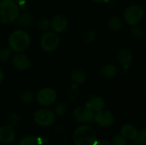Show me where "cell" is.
I'll list each match as a JSON object with an SVG mask.
<instances>
[{"instance_id": "29", "label": "cell", "mask_w": 146, "mask_h": 145, "mask_svg": "<svg viewBox=\"0 0 146 145\" xmlns=\"http://www.w3.org/2000/svg\"><path fill=\"white\" fill-rule=\"evenodd\" d=\"M17 121H18V116L15 114H12L9 115V126H14L16 125L17 123Z\"/></svg>"}, {"instance_id": "22", "label": "cell", "mask_w": 146, "mask_h": 145, "mask_svg": "<svg viewBox=\"0 0 146 145\" xmlns=\"http://www.w3.org/2000/svg\"><path fill=\"white\" fill-rule=\"evenodd\" d=\"M68 112V106L64 103H59L55 108V115L57 116H63Z\"/></svg>"}, {"instance_id": "14", "label": "cell", "mask_w": 146, "mask_h": 145, "mask_svg": "<svg viewBox=\"0 0 146 145\" xmlns=\"http://www.w3.org/2000/svg\"><path fill=\"white\" fill-rule=\"evenodd\" d=\"M121 135H122L126 139L128 140H134L138 136V130L136 127L131 124H125L121 128Z\"/></svg>"}, {"instance_id": "26", "label": "cell", "mask_w": 146, "mask_h": 145, "mask_svg": "<svg viewBox=\"0 0 146 145\" xmlns=\"http://www.w3.org/2000/svg\"><path fill=\"white\" fill-rule=\"evenodd\" d=\"M131 34L132 36L136 38V39H140L143 38L144 36V30L141 28V27H139V26H135V27H133L132 30H131Z\"/></svg>"}, {"instance_id": "36", "label": "cell", "mask_w": 146, "mask_h": 145, "mask_svg": "<svg viewBox=\"0 0 146 145\" xmlns=\"http://www.w3.org/2000/svg\"><path fill=\"white\" fill-rule=\"evenodd\" d=\"M15 3H16L17 4H22L26 2V0H13Z\"/></svg>"}, {"instance_id": "7", "label": "cell", "mask_w": 146, "mask_h": 145, "mask_svg": "<svg viewBox=\"0 0 146 145\" xmlns=\"http://www.w3.org/2000/svg\"><path fill=\"white\" fill-rule=\"evenodd\" d=\"M95 112L89 107L82 106L76 108L73 112V117L78 123H89L94 120Z\"/></svg>"}, {"instance_id": "9", "label": "cell", "mask_w": 146, "mask_h": 145, "mask_svg": "<svg viewBox=\"0 0 146 145\" xmlns=\"http://www.w3.org/2000/svg\"><path fill=\"white\" fill-rule=\"evenodd\" d=\"M94 120L99 126L104 127V128H108L111 126L115 121L113 114L110 111L104 109L98 111L97 114H95Z\"/></svg>"}, {"instance_id": "18", "label": "cell", "mask_w": 146, "mask_h": 145, "mask_svg": "<svg viewBox=\"0 0 146 145\" xmlns=\"http://www.w3.org/2000/svg\"><path fill=\"white\" fill-rule=\"evenodd\" d=\"M107 25L109 28L111 29L112 31H120L124 26V21L120 17L113 16L108 20Z\"/></svg>"}, {"instance_id": "13", "label": "cell", "mask_w": 146, "mask_h": 145, "mask_svg": "<svg viewBox=\"0 0 146 145\" xmlns=\"http://www.w3.org/2000/svg\"><path fill=\"white\" fill-rule=\"evenodd\" d=\"M15 132L10 126L0 127V142L3 144H10L15 140Z\"/></svg>"}, {"instance_id": "28", "label": "cell", "mask_w": 146, "mask_h": 145, "mask_svg": "<svg viewBox=\"0 0 146 145\" xmlns=\"http://www.w3.org/2000/svg\"><path fill=\"white\" fill-rule=\"evenodd\" d=\"M139 141H140L141 143L143 144H146V130L145 128H143L139 133H138V136L136 138Z\"/></svg>"}, {"instance_id": "17", "label": "cell", "mask_w": 146, "mask_h": 145, "mask_svg": "<svg viewBox=\"0 0 146 145\" xmlns=\"http://www.w3.org/2000/svg\"><path fill=\"white\" fill-rule=\"evenodd\" d=\"M86 79V73L83 69L77 68L72 71L70 74V80L74 85H80L85 82Z\"/></svg>"}, {"instance_id": "30", "label": "cell", "mask_w": 146, "mask_h": 145, "mask_svg": "<svg viewBox=\"0 0 146 145\" xmlns=\"http://www.w3.org/2000/svg\"><path fill=\"white\" fill-rule=\"evenodd\" d=\"M93 145H111V144L104 139H100V140H96Z\"/></svg>"}, {"instance_id": "34", "label": "cell", "mask_w": 146, "mask_h": 145, "mask_svg": "<svg viewBox=\"0 0 146 145\" xmlns=\"http://www.w3.org/2000/svg\"><path fill=\"white\" fill-rule=\"evenodd\" d=\"M3 77H4V73H3V69L0 68V83L3 81Z\"/></svg>"}, {"instance_id": "31", "label": "cell", "mask_w": 146, "mask_h": 145, "mask_svg": "<svg viewBox=\"0 0 146 145\" xmlns=\"http://www.w3.org/2000/svg\"><path fill=\"white\" fill-rule=\"evenodd\" d=\"M47 141H48V138L46 137H38V142L39 145L45 144Z\"/></svg>"}, {"instance_id": "20", "label": "cell", "mask_w": 146, "mask_h": 145, "mask_svg": "<svg viewBox=\"0 0 146 145\" xmlns=\"http://www.w3.org/2000/svg\"><path fill=\"white\" fill-rule=\"evenodd\" d=\"M18 145H39L38 142V137H35L33 135L27 136L23 138L20 142Z\"/></svg>"}, {"instance_id": "1", "label": "cell", "mask_w": 146, "mask_h": 145, "mask_svg": "<svg viewBox=\"0 0 146 145\" xmlns=\"http://www.w3.org/2000/svg\"><path fill=\"white\" fill-rule=\"evenodd\" d=\"M96 140V132L90 126H80L75 129L73 134L74 145H93Z\"/></svg>"}, {"instance_id": "35", "label": "cell", "mask_w": 146, "mask_h": 145, "mask_svg": "<svg viewBox=\"0 0 146 145\" xmlns=\"http://www.w3.org/2000/svg\"><path fill=\"white\" fill-rule=\"evenodd\" d=\"M95 3H108L110 0H92Z\"/></svg>"}, {"instance_id": "23", "label": "cell", "mask_w": 146, "mask_h": 145, "mask_svg": "<svg viewBox=\"0 0 146 145\" xmlns=\"http://www.w3.org/2000/svg\"><path fill=\"white\" fill-rule=\"evenodd\" d=\"M38 26L41 31L47 32L50 27V21L47 18H41L38 21Z\"/></svg>"}, {"instance_id": "5", "label": "cell", "mask_w": 146, "mask_h": 145, "mask_svg": "<svg viewBox=\"0 0 146 145\" xmlns=\"http://www.w3.org/2000/svg\"><path fill=\"white\" fill-rule=\"evenodd\" d=\"M33 121L34 122L43 127L50 126L56 121V115L50 109H42L37 110L33 115Z\"/></svg>"}, {"instance_id": "32", "label": "cell", "mask_w": 146, "mask_h": 145, "mask_svg": "<svg viewBox=\"0 0 146 145\" xmlns=\"http://www.w3.org/2000/svg\"><path fill=\"white\" fill-rule=\"evenodd\" d=\"M55 131H56V132H57V133L60 135V134H62V133L63 132V131H64V128H63V126H57V127L55 129Z\"/></svg>"}, {"instance_id": "2", "label": "cell", "mask_w": 146, "mask_h": 145, "mask_svg": "<svg viewBox=\"0 0 146 145\" xmlns=\"http://www.w3.org/2000/svg\"><path fill=\"white\" fill-rule=\"evenodd\" d=\"M30 36L26 31L21 29L13 32L9 37V49L15 52L26 50L30 45Z\"/></svg>"}, {"instance_id": "10", "label": "cell", "mask_w": 146, "mask_h": 145, "mask_svg": "<svg viewBox=\"0 0 146 145\" xmlns=\"http://www.w3.org/2000/svg\"><path fill=\"white\" fill-rule=\"evenodd\" d=\"M50 24L53 32L60 33L66 30L68 26V20L65 16L62 15H56L51 19Z\"/></svg>"}, {"instance_id": "6", "label": "cell", "mask_w": 146, "mask_h": 145, "mask_svg": "<svg viewBox=\"0 0 146 145\" xmlns=\"http://www.w3.org/2000/svg\"><path fill=\"white\" fill-rule=\"evenodd\" d=\"M60 44V38L56 32H45V33L41 37L40 45L42 49L47 52H52L56 50Z\"/></svg>"}, {"instance_id": "11", "label": "cell", "mask_w": 146, "mask_h": 145, "mask_svg": "<svg viewBox=\"0 0 146 145\" xmlns=\"http://www.w3.org/2000/svg\"><path fill=\"white\" fill-rule=\"evenodd\" d=\"M12 62L14 67L20 71H26L30 67V60L29 58L23 53L18 52L16 53L12 59Z\"/></svg>"}, {"instance_id": "19", "label": "cell", "mask_w": 146, "mask_h": 145, "mask_svg": "<svg viewBox=\"0 0 146 145\" xmlns=\"http://www.w3.org/2000/svg\"><path fill=\"white\" fill-rule=\"evenodd\" d=\"M18 25L21 27H28L32 22H33V18L28 15V14H22L21 15H18Z\"/></svg>"}, {"instance_id": "33", "label": "cell", "mask_w": 146, "mask_h": 145, "mask_svg": "<svg viewBox=\"0 0 146 145\" xmlns=\"http://www.w3.org/2000/svg\"><path fill=\"white\" fill-rule=\"evenodd\" d=\"M131 145H145V144H143L140 141H139L137 138H135L134 140L132 141V144Z\"/></svg>"}, {"instance_id": "15", "label": "cell", "mask_w": 146, "mask_h": 145, "mask_svg": "<svg viewBox=\"0 0 146 145\" xmlns=\"http://www.w3.org/2000/svg\"><path fill=\"white\" fill-rule=\"evenodd\" d=\"M99 74L103 79H112L117 74V68L114 64H105L100 68Z\"/></svg>"}, {"instance_id": "27", "label": "cell", "mask_w": 146, "mask_h": 145, "mask_svg": "<svg viewBox=\"0 0 146 145\" xmlns=\"http://www.w3.org/2000/svg\"><path fill=\"white\" fill-rule=\"evenodd\" d=\"M112 145H127V139L122 135H115L112 138Z\"/></svg>"}, {"instance_id": "4", "label": "cell", "mask_w": 146, "mask_h": 145, "mask_svg": "<svg viewBox=\"0 0 146 145\" xmlns=\"http://www.w3.org/2000/svg\"><path fill=\"white\" fill-rule=\"evenodd\" d=\"M144 14V9L140 5L135 4L128 6L123 13L124 21L130 26H135L141 21Z\"/></svg>"}, {"instance_id": "21", "label": "cell", "mask_w": 146, "mask_h": 145, "mask_svg": "<svg viewBox=\"0 0 146 145\" xmlns=\"http://www.w3.org/2000/svg\"><path fill=\"white\" fill-rule=\"evenodd\" d=\"M96 32L93 29H88L83 33V40L86 43H92L96 38Z\"/></svg>"}, {"instance_id": "25", "label": "cell", "mask_w": 146, "mask_h": 145, "mask_svg": "<svg viewBox=\"0 0 146 145\" xmlns=\"http://www.w3.org/2000/svg\"><path fill=\"white\" fill-rule=\"evenodd\" d=\"M20 100L23 103H29L33 100V95L30 91L22 92L20 96Z\"/></svg>"}, {"instance_id": "3", "label": "cell", "mask_w": 146, "mask_h": 145, "mask_svg": "<svg viewBox=\"0 0 146 145\" xmlns=\"http://www.w3.org/2000/svg\"><path fill=\"white\" fill-rule=\"evenodd\" d=\"M20 10L18 4L13 0H1L0 1V23L9 24L15 21Z\"/></svg>"}, {"instance_id": "8", "label": "cell", "mask_w": 146, "mask_h": 145, "mask_svg": "<svg viewBox=\"0 0 146 145\" xmlns=\"http://www.w3.org/2000/svg\"><path fill=\"white\" fill-rule=\"evenodd\" d=\"M37 102L42 106H50L56 99V92L51 88H43L37 92Z\"/></svg>"}, {"instance_id": "12", "label": "cell", "mask_w": 146, "mask_h": 145, "mask_svg": "<svg viewBox=\"0 0 146 145\" xmlns=\"http://www.w3.org/2000/svg\"><path fill=\"white\" fill-rule=\"evenodd\" d=\"M117 60L124 68H128L133 61V53L127 49H121L117 52Z\"/></svg>"}, {"instance_id": "24", "label": "cell", "mask_w": 146, "mask_h": 145, "mask_svg": "<svg viewBox=\"0 0 146 145\" xmlns=\"http://www.w3.org/2000/svg\"><path fill=\"white\" fill-rule=\"evenodd\" d=\"M11 56V50L9 48H1L0 49V62H6L9 59Z\"/></svg>"}, {"instance_id": "16", "label": "cell", "mask_w": 146, "mask_h": 145, "mask_svg": "<svg viewBox=\"0 0 146 145\" xmlns=\"http://www.w3.org/2000/svg\"><path fill=\"white\" fill-rule=\"evenodd\" d=\"M87 107L92 109L94 112H98L101 109H103L105 106V102L103 97L98 96L92 97L86 104Z\"/></svg>"}]
</instances>
